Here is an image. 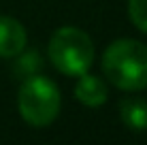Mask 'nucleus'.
Instances as JSON below:
<instances>
[{
  "instance_id": "obj_1",
  "label": "nucleus",
  "mask_w": 147,
  "mask_h": 145,
  "mask_svg": "<svg viewBox=\"0 0 147 145\" xmlns=\"http://www.w3.org/2000/svg\"><path fill=\"white\" fill-rule=\"evenodd\" d=\"M102 71L115 88L139 92L147 88V47L134 38H119L105 49Z\"/></svg>"
},
{
  "instance_id": "obj_5",
  "label": "nucleus",
  "mask_w": 147,
  "mask_h": 145,
  "mask_svg": "<svg viewBox=\"0 0 147 145\" xmlns=\"http://www.w3.org/2000/svg\"><path fill=\"white\" fill-rule=\"evenodd\" d=\"M75 96L85 107H100L107 100V86H105L102 79L83 73V75H79V83L75 88Z\"/></svg>"
},
{
  "instance_id": "obj_8",
  "label": "nucleus",
  "mask_w": 147,
  "mask_h": 145,
  "mask_svg": "<svg viewBox=\"0 0 147 145\" xmlns=\"http://www.w3.org/2000/svg\"><path fill=\"white\" fill-rule=\"evenodd\" d=\"M128 15L134 26L147 34V0H128Z\"/></svg>"
},
{
  "instance_id": "obj_2",
  "label": "nucleus",
  "mask_w": 147,
  "mask_h": 145,
  "mask_svg": "<svg viewBox=\"0 0 147 145\" xmlns=\"http://www.w3.org/2000/svg\"><path fill=\"white\" fill-rule=\"evenodd\" d=\"M49 60L60 73L79 77L88 73L94 60V45L92 38L79 28L64 26L55 30L49 43Z\"/></svg>"
},
{
  "instance_id": "obj_6",
  "label": "nucleus",
  "mask_w": 147,
  "mask_h": 145,
  "mask_svg": "<svg viewBox=\"0 0 147 145\" xmlns=\"http://www.w3.org/2000/svg\"><path fill=\"white\" fill-rule=\"evenodd\" d=\"M119 117L130 130H147V100L143 98H126L119 105Z\"/></svg>"
},
{
  "instance_id": "obj_7",
  "label": "nucleus",
  "mask_w": 147,
  "mask_h": 145,
  "mask_svg": "<svg viewBox=\"0 0 147 145\" xmlns=\"http://www.w3.org/2000/svg\"><path fill=\"white\" fill-rule=\"evenodd\" d=\"M19 56V53H17ZM40 68H43V62H40V56H38V51H26V53H22L19 56V60L15 62V75L17 77H32V75H36Z\"/></svg>"
},
{
  "instance_id": "obj_3",
  "label": "nucleus",
  "mask_w": 147,
  "mask_h": 145,
  "mask_svg": "<svg viewBox=\"0 0 147 145\" xmlns=\"http://www.w3.org/2000/svg\"><path fill=\"white\" fill-rule=\"evenodd\" d=\"M60 90L53 81L38 75L26 77L17 94L19 113L30 126H49L60 113Z\"/></svg>"
},
{
  "instance_id": "obj_4",
  "label": "nucleus",
  "mask_w": 147,
  "mask_h": 145,
  "mask_svg": "<svg viewBox=\"0 0 147 145\" xmlns=\"http://www.w3.org/2000/svg\"><path fill=\"white\" fill-rule=\"evenodd\" d=\"M26 47V30L13 17H0V58H17Z\"/></svg>"
}]
</instances>
